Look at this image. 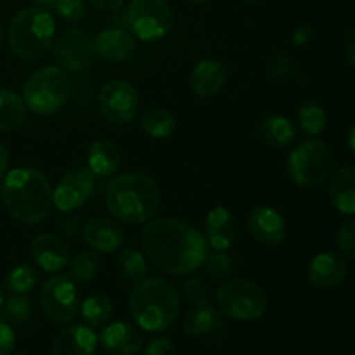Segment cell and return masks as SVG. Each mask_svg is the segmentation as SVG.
Returning <instances> with one entry per match:
<instances>
[{
    "instance_id": "cell-1",
    "label": "cell",
    "mask_w": 355,
    "mask_h": 355,
    "mask_svg": "<svg viewBox=\"0 0 355 355\" xmlns=\"http://www.w3.org/2000/svg\"><path fill=\"white\" fill-rule=\"evenodd\" d=\"M146 259L170 276H189L196 272L208 257L205 236L179 218H156L142 231Z\"/></svg>"
},
{
    "instance_id": "cell-2",
    "label": "cell",
    "mask_w": 355,
    "mask_h": 355,
    "mask_svg": "<svg viewBox=\"0 0 355 355\" xmlns=\"http://www.w3.org/2000/svg\"><path fill=\"white\" fill-rule=\"evenodd\" d=\"M106 205L116 220L139 225L155 217L162 205V189L153 177L127 172L113 177L106 191Z\"/></svg>"
},
{
    "instance_id": "cell-3",
    "label": "cell",
    "mask_w": 355,
    "mask_h": 355,
    "mask_svg": "<svg viewBox=\"0 0 355 355\" xmlns=\"http://www.w3.org/2000/svg\"><path fill=\"white\" fill-rule=\"evenodd\" d=\"M2 200L7 211L24 225L44 222L52 208V187L37 168H14L3 175Z\"/></svg>"
},
{
    "instance_id": "cell-4",
    "label": "cell",
    "mask_w": 355,
    "mask_h": 355,
    "mask_svg": "<svg viewBox=\"0 0 355 355\" xmlns=\"http://www.w3.org/2000/svg\"><path fill=\"white\" fill-rule=\"evenodd\" d=\"M128 311L139 328L151 333L165 331L180 311L177 288L163 277H146L132 290Z\"/></svg>"
},
{
    "instance_id": "cell-5",
    "label": "cell",
    "mask_w": 355,
    "mask_h": 355,
    "mask_svg": "<svg viewBox=\"0 0 355 355\" xmlns=\"http://www.w3.org/2000/svg\"><path fill=\"white\" fill-rule=\"evenodd\" d=\"M55 21L44 7H26L12 17L7 31L10 51L23 61H38L49 52Z\"/></svg>"
},
{
    "instance_id": "cell-6",
    "label": "cell",
    "mask_w": 355,
    "mask_h": 355,
    "mask_svg": "<svg viewBox=\"0 0 355 355\" xmlns=\"http://www.w3.org/2000/svg\"><path fill=\"white\" fill-rule=\"evenodd\" d=\"M71 94L68 73L59 66H45L28 76L23 101L33 113L47 116L61 110Z\"/></svg>"
},
{
    "instance_id": "cell-7",
    "label": "cell",
    "mask_w": 355,
    "mask_h": 355,
    "mask_svg": "<svg viewBox=\"0 0 355 355\" xmlns=\"http://www.w3.org/2000/svg\"><path fill=\"white\" fill-rule=\"evenodd\" d=\"M288 173L300 187H318L331 177L335 155L326 142L311 139L298 144L288 156Z\"/></svg>"
},
{
    "instance_id": "cell-8",
    "label": "cell",
    "mask_w": 355,
    "mask_h": 355,
    "mask_svg": "<svg viewBox=\"0 0 355 355\" xmlns=\"http://www.w3.org/2000/svg\"><path fill=\"white\" fill-rule=\"evenodd\" d=\"M215 304L220 314L236 321H257L267 311V295L250 279L234 277L218 288Z\"/></svg>"
},
{
    "instance_id": "cell-9",
    "label": "cell",
    "mask_w": 355,
    "mask_h": 355,
    "mask_svg": "<svg viewBox=\"0 0 355 355\" xmlns=\"http://www.w3.org/2000/svg\"><path fill=\"white\" fill-rule=\"evenodd\" d=\"M173 10L168 0H130L127 23L134 37L155 42L166 37L173 26Z\"/></svg>"
},
{
    "instance_id": "cell-10",
    "label": "cell",
    "mask_w": 355,
    "mask_h": 355,
    "mask_svg": "<svg viewBox=\"0 0 355 355\" xmlns=\"http://www.w3.org/2000/svg\"><path fill=\"white\" fill-rule=\"evenodd\" d=\"M40 305L51 321L66 324L80 311V293L75 281L66 276H52L40 288Z\"/></svg>"
},
{
    "instance_id": "cell-11",
    "label": "cell",
    "mask_w": 355,
    "mask_h": 355,
    "mask_svg": "<svg viewBox=\"0 0 355 355\" xmlns=\"http://www.w3.org/2000/svg\"><path fill=\"white\" fill-rule=\"evenodd\" d=\"M97 104L107 121L114 125H127L137 116L141 101L132 83L125 80H111L101 89Z\"/></svg>"
},
{
    "instance_id": "cell-12",
    "label": "cell",
    "mask_w": 355,
    "mask_h": 355,
    "mask_svg": "<svg viewBox=\"0 0 355 355\" xmlns=\"http://www.w3.org/2000/svg\"><path fill=\"white\" fill-rule=\"evenodd\" d=\"M54 58L64 71H87L96 59L92 35L80 28L62 31L54 42Z\"/></svg>"
},
{
    "instance_id": "cell-13",
    "label": "cell",
    "mask_w": 355,
    "mask_h": 355,
    "mask_svg": "<svg viewBox=\"0 0 355 355\" xmlns=\"http://www.w3.org/2000/svg\"><path fill=\"white\" fill-rule=\"evenodd\" d=\"M96 189V175L89 166H75L59 179L52 191V203L59 211L71 214L82 208Z\"/></svg>"
},
{
    "instance_id": "cell-14",
    "label": "cell",
    "mask_w": 355,
    "mask_h": 355,
    "mask_svg": "<svg viewBox=\"0 0 355 355\" xmlns=\"http://www.w3.org/2000/svg\"><path fill=\"white\" fill-rule=\"evenodd\" d=\"M239 236V224L236 215L225 207H215L207 215L205 239L215 252H227Z\"/></svg>"
},
{
    "instance_id": "cell-15",
    "label": "cell",
    "mask_w": 355,
    "mask_h": 355,
    "mask_svg": "<svg viewBox=\"0 0 355 355\" xmlns=\"http://www.w3.org/2000/svg\"><path fill=\"white\" fill-rule=\"evenodd\" d=\"M246 227L252 238L262 245H279L288 234L284 218L270 207L253 208L246 218Z\"/></svg>"
},
{
    "instance_id": "cell-16",
    "label": "cell",
    "mask_w": 355,
    "mask_h": 355,
    "mask_svg": "<svg viewBox=\"0 0 355 355\" xmlns=\"http://www.w3.org/2000/svg\"><path fill=\"white\" fill-rule=\"evenodd\" d=\"M31 259L45 272H59L69 263V250L66 243L55 234L35 236L30 245Z\"/></svg>"
},
{
    "instance_id": "cell-17",
    "label": "cell",
    "mask_w": 355,
    "mask_h": 355,
    "mask_svg": "<svg viewBox=\"0 0 355 355\" xmlns=\"http://www.w3.org/2000/svg\"><path fill=\"white\" fill-rule=\"evenodd\" d=\"M96 55L110 62H121L130 59L137 51V42L132 31L125 28H107L94 38Z\"/></svg>"
},
{
    "instance_id": "cell-18",
    "label": "cell",
    "mask_w": 355,
    "mask_h": 355,
    "mask_svg": "<svg viewBox=\"0 0 355 355\" xmlns=\"http://www.w3.org/2000/svg\"><path fill=\"white\" fill-rule=\"evenodd\" d=\"M83 241L99 253H114L125 241L123 229L106 217H94L82 227Z\"/></svg>"
},
{
    "instance_id": "cell-19",
    "label": "cell",
    "mask_w": 355,
    "mask_h": 355,
    "mask_svg": "<svg viewBox=\"0 0 355 355\" xmlns=\"http://www.w3.org/2000/svg\"><path fill=\"white\" fill-rule=\"evenodd\" d=\"M349 266L345 259L336 253L324 252L312 259L309 266V281L319 290H333L345 281Z\"/></svg>"
},
{
    "instance_id": "cell-20",
    "label": "cell",
    "mask_w": 355,
    "mask_h": 355,
    "mask_svg": "<svg viewBox=\"0 0 355 355\" xmlns=\"http://www.w3.org/2000/svg\"><path fill=\"white\" fill-rule=\"evenodd\" d=\"M97 343V335L89 326H68L55 336L51 355H96Z\"/></svg>"
},
{
    "instance_id": "cell-21",
    "label": "cell",
    "mask_w": 355,
    "mask_h": 355,
    "mask_svg": "<svg viewBox=\"0 0 355 355\" xmlns=\"http://www.w3.org/2000/svg\"><path fill=\"white\" fill-rule=\"evenodd\" d=\"M104 352L110 355H135L142 349V335L128 322H113L106 326L99 338Z\"/></svg>"
},
{
    "instance_id": "cell-22",
    "label": "cell",
    "mask_w": 355,
    "mask_h": 355,
    "mask_svg": "<svg viewBox=\"0 0 355 355\" xmlns=\"http://www.w3.org/2000/svg\"><path fill=\"white\" fill-rule=\"evenodd\" d=\"M225 80H227V69L224 62L218 59H203L194 66L189 83L196 96L210 99L224 89Z\"/></svg>"
},
{
    "instance_id": "cell-23",
    "label": "cell",
    "mask_w": 355,
    "mask_h": 355,
    "mask_svg": "<svg viewBox=\"0 0 355 355\" xmlns=\"http://www.w3.org/2000/svg\"><path fill=\"white\" fill-rule=\"evenodd\" d=\"M194 309L186 314L184 331L189 336L214 335L222 328L220 311L211 304V300H203L193 304Z\"/></svg>"
},
{
    "instance_id": "cell-24",
    "label": "cell",
    "mask_w": 355,
    "mask_h": 355,
    "mask_svg": "<svg viewBox=\"0 0 355 355\" xmlns=\"http://www.w3.org/2000/svg\"><path fill=\"white\" fill-rule=\"evenodd\" d=\"M87 163L94 175L110 177L116 173L121 165V151L113 141L97 139L89 146L87 151Z\"/></svg>"
},
{
    "instance_id": "cell-25",
    "label": "cell",
    "mask_w": 355,
    "mask_h": 355,
    "mask_svg": "<svg viewBox=\"0 0 355 355\" xmlns=\"http://www.w3.org/2000/svg\"><path fill=\"white\" fill-rule=\"evenodd\" d=\"M329 200L345 215H355V166H343L329 180Z\"/></svg>"
},
{
    "instance_id": "cell-26",
    "label": "cell",
    "mask_w": 355,
    "mask_h": 355,
    "mask_svg": "<svg viewBox=\"0 0 355 355\" xmlns=\"http://www.w3.org/2000/svg\"><path fill=\"white\" fill-rule=\"evenodd\" d=\"M260 135L272 148L286 149L297 139V128L290 118L270 114V116L263 118L260 123Z\"/></svg>"
},
{
    "instance_id": "cell-27",
    "label": "cell",
    "mask_w": 355,
    "mask_h": 355,
    "mask_svg": "<svg viewBox=\"0 0 355 355\" xmlns=\"http://www.w3.org/2000/svg\"><path fill=\"white\" fill-rule=\"evenodd\" d=\"M26 120V104L14 90L0 89V132H12Z\"/></svg>"
},
{
    "instance_id": "cell-28",
    "label": "cell",
    "mask_w": 355,
    "mask_h": 355,
    "mask_svg": "<svg viewBox=\"0 0 355 355\" xmlns=\"http://www.w3.org/2000/svg\"><path fill=\"white\" fill-rule=\"evenodd\" d=\"M141 127L153 139H168L177 128V118L166 107H149L141 116Z\"/></svg>"
},
{
    "instance_id": "cell-29",
    "label": "cell",
    "mask_w": 355,
    "mask_h": 355,
    "mask_svg": "<svg viewBox=\"0 0 355 355\" xmlns=\"http://www.w3.org/2000/svg\"><path fill=\"white\" fill-rule=\"evenodd\" d=\"M82 318L92 328L107 324L113 318V302L106 293H92L82 304Z\"/></svg>"
},
{
    "instance_id": "cell-30",
    "label": "cell",
    "mask_w": 355,
    "mask_h": 355,
    "mask_svg": "<svg viewBox=\"0 0 355 355\" xmlns=\"http://www.w3.org/2000/svg\"><path fill=\"white\" fill-rule=\"evenodd\" d=\"M116 269L123 279L141 283L148 276V259L134 248H123L116 259Z\"/></svg>"
},
{
    "instance_id": "cell-31",
    "label": "cell",
    "mask_w": 355,
    "mask_h": 355,
    "mask_svg": "<svg viewBox=\"0 0 355 355\" xmlns=\"http://www.w3.org/2000/svg\"><path fill=\"white\" fill-rule=\"evenodd\" d=\"M298 125L305 135L318 137L326 130V125H328L326 111L314 101H307L298 110Z\"/></svg>"
},
{
    "instance_id": "cell-32",
    "label": "cell",
    "mask_w": 355,
    "mask_h": 355,
    "mask_svg": "<svg viewBox=\"0 0 355 355\" xmlns=\"http://www.w3.org/2000/svg\"><path fill=\"white\" fill-rule=\"evenodd\" d=\"M101 270V259L94 250L80 252L75 259L69 262V274L76 283H90L97 277Z\"/></svg>"
},
{
    "instance_id": "cell-33",
    "label": "cell",
    "mask_w": 355,
    "mask_h": 355,
    "mask_svg": "<svg viewBox=\"0 0 355 355\" xmlns=\"http://www.w3.org/2000/svg\"><path fill=\"white\" fill-rule=\"evenodd\" d=\"M38 270L35 267L26 266H17L7 274L6 277V290L9 291L10 295H26L33 290L38 284Z\"/></svg>"
},
{
    "instance_id": "cell-34",
    "label": "cell",
    "mask_w": 355,
    "mask_h": 355,
    "mask_svg": "<svg viewBox=\"0 0 355 355\" xmlns=\"http://www.w3.org/2000/svg\"><path fill=\"white\" fill-rule=\"evenodd\" d=\"M3 319L12 324H26L33 315V305L26 295H10L9 300L2 304Z\"/></svg>"
},
{
    "instance_id": "cell-35",
    "label": "cell",
    "mask_w": 355,
    "mask_h": 355,
    "mask_svg": "<svg viewBox=\"0 0 355 355\" xmlns=\"http://www.w3.org/2000/svg\"><path fill=\"white\" fill-rule=\"evenodd\" d=\"M207 263L208 276L214 281L229 279L232 272V259L225 252H214L205 260Z\"/></svg>"
},
{
    "instance_id": "cell-36",
    "label": "cell",
    "mask_w": 355,
    "mask_h": 355,
    "mask_svg": "<svg viewBox=\"0 0 355 355\" xmlns=\"http://www.w3.org/2000/svg\"><path fill=\"white\" fill-rule=\"evenodd\" d=\"M55 14L61 17L64 23L76 24L85 19L87 6L83 0H58L54 3Z\"/></svg>"
},
{
    "instance_id": "cell-37",
    "label": "cell",
    "mask_w": 355,
    "mask_h": 355,
    "mask_svg": "<svg viewBox=\"0 0 355 355\" xmlns=\"http://www.w3.org/2000/svg\"><path fill=\"white\" fill-rule=\"evenodd\" d=\"M336 243H338L340 252L345 257L355 259V220H345L338 229V234H336Z\"/></svg>"
},
{
    "instance_id": "cell-38",
    "label": "cell",
    "mask_w": 355,
    "mask_h": 355,
    "mask_svg": "<svg viewBox=\"0 0 355 355\" xmlns=\"http://www.w3.org/2000/svg\"><path fill=\"white\" fill-rule=\"evenodd\" d=\"M184 293H186L187 300L196 304V302H203V300H211L210 298V290L205 284V281L198 279V277H191L184 283Z\"/></svg>"
},
{
    "instance_id": "cell-39",
    "label": "cell",
    "mask_w": 355,
    "mask_h": 355,
    "mask_svg": "<svg viewBox=\"0 0 355 355\" xmlns=\"http://www.w3.org/2000/svg\"><path fill=\"white\" fill-rule=\"evenodd\" d=\"M295 69V61L286 54L277 55L276 59L270 64V76L276 80H283L286 76H290Z\"/></svg>"
},
{
    "instance_id": "cell-40",
    "label": "cell",
    "mask_w": 355,
    "mask_h": 355,
    "mask_svg": "<svg viewBox=\"0 0 355 355\" xmlns=\"http://www.w3.org/2000/svg\"><path fill=\"white\" fill-rule=\"evenodd\" d=\"M144 355H177V349L168 338L158 336L148 343Z\"/></svg>"
},
{
    "instance_id": "cell-41",
    "label": "cell",
    "mask_w": 355,
    "mask_h": 355,
    "mask_svg": "<svg viewBox=\"0 0 355 355\" xmlns=\"http://www.w3.org/2000/svg\"><path fill=\"white\" fill-rule=\"evenodd\" d=\"M16 345V335L7 321H0V355H10Z\"/></svg>"
},
{
    "instance_id": "cell-42",
    "label": "cell",
    "mask_w": 355,
    "mask_h": 355,
    "mask_svg": "<svg viewBox=\"0 0 355 355\" xmlns=\"http://www.w3.org/2000/svg\"><path fill=\"white\" fill-rule=\"evenodd\" d=\"M59 227H61L62 234L68 236V238H76V236L82 232V220H80V217H76V215H66L64 218H61V224H59Z\"/></svg>"
},
{
    "instance_id": "cell-43",
    "label": "cell",
    "mask_w": 355,
    "mask_h": 355,
    "mask_svg": "<svg viewBox=\"0 0 355 355\" xmlns=\"http://www.w3.org/2000/svg\"><path fill=\"white\" fill-rule=\"evenodd\" d=\"M89 3H92L96 9L101 10H116L123 6L125 0H87Z\"/></svg>"
},
{
    "instance_id": "cell-44",
    "label": "cell",
    "mask_w": 355,
    "mask_h": 355,
    "mask_svg": "<svg viewBox=\"0 0 355 355\" xmlns=\"http://www.w3.org/2000/svg\"><path fill=\"white\" fill-rule=\"evenodd\" d=\"M311 38H312V28H307V26L298 28V30L293 33V44L300 47V45L309 44Z\"/></svg>"
},
{
    "instance_id": "cell-45",
    "label": "cell",
    "mask_w": 355,
    "mask_h": 355,
    "mask_svg": "<svg viewBox=\"0 0 355 355\" xmlns=\"http://www.w3.org/2000/svg\"><path fill=\"white\" fill-rule=\"evenodd\" d=\"M10 165V155H9V149L0 142V179L7 173Z\"/></svg>"
},
{
    "instance_id": "cell-46",
    "label": "cell",
    "mask_w": 355,
    "mask_h": 355,
    "mask_svg": "<svg viewBox=\"0 0 355 355\" xmlns=\"http://www.w3.org/2000/svg\"><path fill=\"white\" fill-rule=\"evenodd\" d=\"M347 61L352 68H355V40L350 42V45L347 47Z\"/></svg>"
},
{
    "instance_id": "cell-47",
    "label": "cell",
    "mask_w": 355,
    "mask_h": 355,
    "mask_svg": "<svg viewBox=\"0 0 355 355\" xmlns=\"http://www.w3.org/2000/svg\"><path fill=\"white\" fill-rule=\"evenodd\" d=\"M347 141H349L350 149L355 153V125L349 130V135H347Z\"/></svg>"
},
{
    "instance_id": "cell-48",
    "label": "cell",
    "mask_w": 355,
    "mask_h": 355,
    "mask_svg": "<svg viewBox=\"0 0 355 355\" xmlns=\"http://www.w3.org/2000/svg\"><path fill=\"white\" fill-rule=\"evenodd\" d=\"M33 2L38 3V6H42V7H52L55 2H58V0H33Z\"/></svg>"
},
{
    "instance_id": "cell-49",
    "label": "cell",
    "mask_w": 355,
    "mask_h": 355,
    "mask_svg": "<svg viewBox=\"0 0 355 355\" xmlns=\"http://www.w3.org/2000/svg\"><path fill=\"white\" fill-rule=\"evenodd\" d=\"M187 3H193V6H207L211 0H186Z\"/></svg>"
},
{
    "instance_id": "cell-50",
    "label": "cell",
    "mask_w": 355,
    "mask_h": 355,
    "mask_svg": "<svg viewBox=\"0 0 355 355\" xmlns=\"http://www.w3.org/2000/svg\"><path fill=\"white\" fill-rule=\"evenodd\" d=\"M3 38H6V28H3L2 19H0V44L3 42Z\"/></svg>"
},
{
    "instance_id": "cell-51",
    "label": "cell",
    "mask_w": 355,
    "mask_h": 355,
    "mask_svg": "<svg viewBox=\"0 0 355 355\" xmlns=\"http://www.w3.org/2000/svg\"><path fill=\"white\" fill-rule=\"evenodd\" d=\"M245 2H250V3H260V2H266V0H245Z\"/></svg>"
},
{
    "instance_id": "cell-52",
    "label": "cell",
    "mask_w": 355,
    "mask_h": 355,
    "mask_svg": "<svg viewBox=\"0 0 355 355\" xmlns=\"http://www.w3.org/2000/svg\"><path fill=\"white\" fill-rule=\"evenodd\" d=\"M2 304H3V293H2V288H0V309H2Z\"/></svg>"
},
{
    "instance_id": "cell-53",
    "label": "cell",
    "mask_w": 355,
    "mask_h": 355,
    "mask_svg": "<svg viewBox=\"0 0 355 355\" xmlns=\"http://www.w3.org/2000/svg\"><path fill=\"white\" fill-rule=\"evenodd\" d=\"M14 355H23V354H14Z\"/></svg>"
}]
</instances>
